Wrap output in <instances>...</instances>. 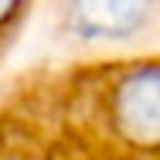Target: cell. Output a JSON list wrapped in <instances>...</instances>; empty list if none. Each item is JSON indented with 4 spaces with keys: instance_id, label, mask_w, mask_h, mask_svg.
Returning a JSON list of instances; mask_svg holds the SVG:
<instances>
[{
    "instance_id": "cell-1",
    "label": "cell",
    "mask_w": 160,
    "mask_h": 160,
    "mask_svg": "<svg viewBox=\"0 0 160 160\" xmlns=\"http://www.w3.org/2000/svg\"><path fill=\"white\" fill-rule=\"evenodd\" d=\"M113 129L135 144H160V63L141 66L110 94Z\"/></svg>"
},
{
    "instance_id": "cell-2",
    "label": "cell",
    "mask_w": 160,
    "mask_h": 160,
    "mask_svg": "<svg viewBox=\"0 0 160 160\" xmlns=\"http://www.w3.org/2000/svg\"><path fill=\"white\" fill-rule=\"evenodd\" d=\"M154 0H69V28L91 41H119L135 35Z\"/></svg>"
},
{
    "instance_id": "cell-3",
    "label": "cell",
    "mask_w": 160,
    "mask_h": 160,
    "mask_svg": "<svg viewBox=\"0 0 160 160\" xmlns=\"http://www.w3.org/2000/svg\"><path fill=\"white\" fill-rule=\"evenodd\" d=\"M19 3H22V0H0V28H3V25H7V22L16 16Z\"/></svg>"
}]
</instances>
